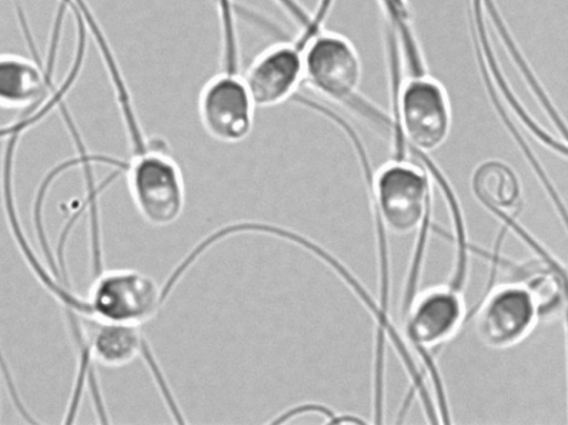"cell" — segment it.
<instances>
[{"label": "cell", "instance_id": "1", "mask_svg": "<svg viewBox=\"0 0 568 425\" xmlns=\"http://www.w3.org/2000/svg\"><path fill=\"white\" fill-rule=\"evenodd\" d=\"M160 298V287L150 275L112 270L97 277L82 310L95 321L140 327L155 315Z\"/></svg>", "mask_w": 568, "mask_h": 425}, {"label": "cell", "instance_id": "2", "mask_svg": "<svg viewBox=\"0 0 568 425\" xmlns=\"http://www.w3.org/2000/svg\"><path fill=\"white\" fill-rule=\"evenodd\" d=\"M396 124L408 144L418 152L440 148L449 136L453 114L448 95L436 80L417 75L398 92Z\"/></svg>", "mask_w": 568, "mask_h": 425}, {"label": "cell", "instance_id": "3", "mask_svg": "<svg viewBox=\"0 0 568 425\" xmlns=\"http://www.w3.org/2000/svg\"><path fill=\"white\" fill-rule=\"evenodd\" d=\"M303 80L317 93L336 102L361 103L358 88L363 77L359 55L346 38L323 33L313 38L304 52Z\"/></svg>", "mask_w": 568, "mask_h": 425}, {"label": "cell", "instance_id": "4", "mask_svg": "<svg viewBox=\"0 0 568 425\" xmlns=\"http://www.w3.org/2000/svg\"><path fill=\"white\" fill-rule=\"evenodd\" d=\"M128 185L133 203L146 223L166 226L182 214L184 184L171 159L158 153L140 156L129 170Z\"/></svg>", "mask_w": 568, "mask_h": 425}, {"label": "cell", "instance_id": "5", "mask_svg": "<svg viewBox=\"0 0 568 425\" xmlns=\"http://www.w3.org/2000/svg\"><path fill=\"white\" fill-rule=\"evenodd\" d=\"M374 195L381 221L396 235L412 233L426 216L428 181L415 165L393 161L381 168L374 181Z\"/></svg>", "mask_w": 568, "mask_h": 425}, {"label": "cell", "instance_id": "6", "mask_svg": "<svg viewBox=\"0 0 568 425\" xmlns=\"http://www.w3.org/2000/svg\"><path fill=\"white\" fill-rule=\"evenodd\" d=\"M254 107L243 80L219 75L202 90L199 115L210 136L224 143H235L251 133Z\"/></svg>", "mask_w": 568, "mask_h": 425}, {"label": "cell", "instance_id": "7", "mask_svg": "<svg viewBox=\"0 0 568 425\" xmlns=\"http://www.w3.org/2000/svg\"><path fill=\"white\" fill-rule=\"evenodd\" d=\"M538 315L528 290L506 286L491 293L476 318L478 340L490 348H506L520 342Z\"/></svg>", "mask_w": 568, "mask_h": 425}, {"label": "cell", "instance_id": "8", "mask_svg": "<svg viewBox=\"0 0 568 425\" xmlns=\"http://www.w3.org/2000/svg\"><path fill=\"white\" fill-rule=\"evenodd\" d=\"M48 89L34 63L18 57H0V134L30 119L44 103Z\"/></svg>", "mask_w": 568, "mask_h": 425}, {"label": "cell", "instance_id": "9", "mask_svg": "<svg viewBox=\"0 0 568 425\" xmlns=\"http://www.w3.org/2000/svg\"><path fill=\"white\" fill-rule=\"evenodd\" d=\"M302 80V53L284 44L256 58L243 81L255 105L273 107L285 101Z\"/></svg>", "mask_w": 568, "mask_h": 425}, {"label": "cell", "instance_id": "10", "mask_svg": "<svg viewBox=\"0 0 568 425\" xmlns=\"http://www.w3.org/2000/svg\"><path fill=\"white\" fill-rule=\"evenodd\" d=\"M462 320V303L450 291L436 289L423 294L407 317V334L422 346H434L449 338Z\"/></svg>", "mask_w": 568, "mask_h": 425}, {"label": "cell", "instance_id": "11", "mask_svg": "<svg viewBox=\"0 0 568 425\" xmlns=\"http://www.w3.org/2000/svg\"><path fill=\"white\" fill-rule=\"evenodd\" d=\"M89 346L92 358L106 367L132 363L141 350L139 326L90 318Z\"/></svg>", "mask_w": 568, "mask_h": 425}, {"label": "cell", "instance_id": "12", "mask_svg": "<svg viewBox=\"0 0 568 425\" xmlns=\"http://www.w3.org/2000/svg\"><path fill=\"white\" fill-rule=\"evenodd\" d=\"M471 188L478 201L494 212L510 211L520 203L519 180L500 160L480 163L473 173Z\"/></svg>", "mask_w": 568, "mask_h": 425}]
</instances>
